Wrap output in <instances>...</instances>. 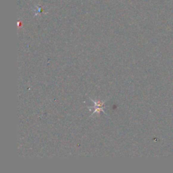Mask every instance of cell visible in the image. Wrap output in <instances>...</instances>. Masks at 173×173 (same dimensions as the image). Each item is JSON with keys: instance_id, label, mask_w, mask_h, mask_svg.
Returning a JSON list of instances; mask_svg holds the SVG:
<instances>
[{"instance_id": "6da1fadb", "label": "cell", "mask_w": 173, "mask_h": 173, "mask_svg": "<svg viewBox=\"0 0 173 173\" xmlns=\"http://www.w3.org/2000/svg\"><path fill=\"white\" fill-rule=\"evenodd\" d=\"M90 99L94 103V106H91L90 107L89 106L88 108H93L94 109V111L93 112V113L91 114V116H93L94 114H97V115H99V113L101 112H103L105 114H106V112L104 110V108L105 107V101H97V100H94L92 99L91 97H89Z\"/></svg>"}]
</instances>
